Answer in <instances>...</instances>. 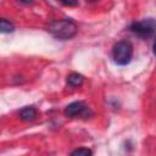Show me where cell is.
Wrapping results in <instances>:
<instances>
[{"instance_id":"obj_5","label":"cell","mask_w":156,"mask_h":156,"mask_svg":"<svg viewBox=\"0 0 156 156\" xmlns=\"http://www.w3.org/2000/svg\"><path fill=\"white\" fill-rule=\"evenodd\" d=\"M37 116H38V110L34 106H26L21 108L18 112V117L23 122H32L37 118Z\"/></svg>"},{"instance_id":"obj_1","label":"cell","mask_w":156,"mask_h":156,"mask_svg":"<svg viewBox=\"0 0 156 156\" xmlns=\"http://www.w3.org/2000/svg\"><path fill=\"white\" fill-rule=\"evenodd\" d=\"M46 30L56 39L68 40L77 34L78 28H77V24L72 20L63 18V20H55L50 22L49 26L46 27Z\"/></svg>"},{"instance_id":"obj_7","label":"cell","mask_w":156,"mask_h":156,"mask_svg":"<svg viewBox=\"0 0 156 156\" xmlns=\"http://www.w3.org/2000/svg\"><path fill=\"white\" fill-rule=\"evenodd\" d=\"M0 30H1V33H10V32H13L15 30V26L12 24V22L7 21L6 18H1Z\"/></svg>"},{"instance_id":"obj_10","label":"cell","mask_w":156,"mask_h":156,"mask_svg":"<svg viewBox=\"0 0 156 156\" xmlns=\"http://www.w3.org/2000/svg\"><path fill=\"white\" fill-rule=\"evenodd\" d=\"M152 51H154V55L156 56V38H155V41L152 44Z\"/></svg>"},{"instance_id":"obj_9","label":"cell","mask_w":156,"mask_h":156,"mask_svg":"<svg viewBox=\"0 0 156 156\" xmlns=\"http://www.w3.org/2000/svg\"><path fill=\"white\" fill-rule=\"evenodd\" d=\"M61 4L65 6H77L78 1H61Z\"/></svg>"},{"instance_id":"obj_2","label":"cell","mask_w":156,"mask_h":156,"mask_svg":"<svg viewBox=\"0 0 156 156\" xmlns=\"http://www.w3.org/2000/svg\"><path fill=\"white\" fill-rule=\"evenodd\" d=\"M133 57V45L128 40L117 41L112 48V58L115 63L119 66H126L132 61Z\"/></svg>"},{"instance_id":"obj_3","label":"cell","mask_w":156,"mask_h":156,"mask_svg":"<svg viewBox=\"0 0 156 156\" xmlns=\"http://www.w3.org/2000/svg\"><path fill=\"white\" fill-rule=\"evenodd\" d=\"M129 29L140 38H149L156 33V20L144 18L140 21H135L130 24Z\"/></svg>"},{"instance_id":"obj_6","label":"cell","mask_w":156,"mask_h":156,"mask_svg":"<svg viewBox=\"0 0 156 156\" xmlns=\"http://www.w3.org/2000/svg\"><path fill=\"white\" fill-rule=\"evenodd\" d=\"M83 80H84V77L76 72L67 76V84L69 87H79V85H82Z\"/></svg>"},{"instance_id":"obj_8","label":"cell","mask_w":156,"mask_h":156,"mask_svg":"<svg viewBox=\"0 0 156 156\" xmlns=\"http://www.w3.org/2000/svg\"><path fill=\"white\" fill-rule=\"evenodd\" d=\"M69 156H93V152L88 147H78L73 150Z\"/></svg>"},{"instance_id":"obj_4","label":"cell","mask_w":156,"mask_h":156,"mask_svg":"<svg viewBox=\"0 0 156 156\" xmlns=\"http://www.w3.org/2000/svg\"><path fill=\"white\" fill-rule=\"evenodd\" d=\"M65 115L69 118H89L93 116V112L84 101H73L66 106Z\"/></svg>"}]
</instances>
